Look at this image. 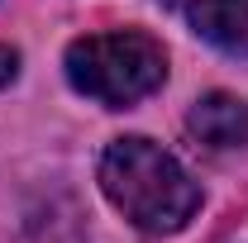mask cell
I'll list each match as a JSON object with an SVG mask.
<instances>
[{
    "label": "cell",
    "mask_w": 248,
    "mask_h": 243,
    "mask_svg": "<svg viewBox=\"0 0 248 243\" xmlns=\"http://www.w3.org/2000/svg\"><path fill=\"white\" fill-rule=\"evenodd\" d=\"M67 81L110 110H129L167 81V53L143 29L86 33L67 48Z\"/></svg>",
    "instance_id": "cell-2"
},
{
    "label": "cell",
    "mask_w": 248,
    "mask_h": 243,
    "mask_svg": "<svg viewBox=\"0 0 248 243\" xmlns=\"http://www.w3.org/2000/svg\"><path fill=\"white\" fill-rule=\"evenodd\" d=\"M15 53H10V48H0V81H10V76H15Z\"/></svg>",
    "instance_id": "cell-5"
},
{
    "label": "cell",
    "mask_w": 248,
    "mask_h": 243,
    "mask_svg": "<svg viewBox=\"0 0 248 243\" xmlns=\"http://www.w3.org/2000/svg\"><path fill=\"white\" fill-rule=\"evenodd\" d=\"M191 29L229 58H248V0H186Z\"/></svg>",
    "instance_id": "cell-4"
},
{
    "label": "cell",
    "mask_w": 248,
    "mask_h": 243,
    "mask_svg": "<svg viewBox=\"0 0 248 243\" xmlns=\"http://www.w3.org/2000/svg\"><path fill=\"white\" fill-rule=\"evenodd\" d=\"M100 191L148 234H177L201 210V186L182 162L148 138H115L100 157Z\"/></svg>",
    "instance_id": "cell-1"
},
{
    "label": "cell",
    "mask_w": 248,
    "mask_h": 243,
    "mask_svg": "<svg viewBox=\"0 0 248 243\" xmlns=\"http://www.w3.org/2000/svg\"><path fill=\"white\" fill-rule=\"evenodd\" d=\"M162 5H182V0H162Z\"/></svg>",
    "instance_id": "cell-6"
},
{
    "label": "cell",
    "mask_w": 248,
    "mask_h": 243,
    "mask_svg": "<svg viewBox=\"0 0 248 243\" xmlns=\"http://www.w3.org/2000/svg\"><path fill=\"white\" fill-rule=\"evenodd\" d=\"M186 129L196 134V143H205L215 152L239 148V143H248V105L229 91H210V95H201L191 105Z\"/></svg>",
    "instance_id": "cell-3"
}]
</instances>
